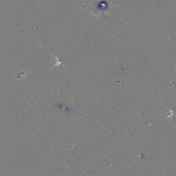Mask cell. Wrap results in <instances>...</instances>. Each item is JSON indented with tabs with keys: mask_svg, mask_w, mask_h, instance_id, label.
<instances>
[{
	"mask_svg": "<svg viewBox=\"0 0 176 176\" xmlns=\"http://www.w3.org/2000/svg\"><path fill=\"white\" fill-rule=\"evenodd\" d=\"M169 111V116L166 118V119H169V118H172L173 116H176V113L175 111L173 109H168Z\"/></svg>",
	"mask_w": 176,
	"mask_h": 176,
	"instance_id": "6da1fadb",
	"label": "cell"
}]
</instances>
